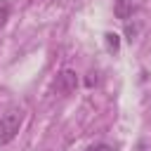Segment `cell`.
<instances>
[{"label":"cell","mask_w":151,"mask_h":151,"mask_svg":"<svg viewBox=\"0 0 151 151\" xmlns=\"http://www.w3.org/2000/svg\"><path fill=\"white\" fill-rule=\"evenodd\" d=\"M85 151H116L111 144H104V142H99V144H92V146H87Z\"/></svg>","instance_id":"5b68a950"},{"label":"cell","mask_w":151,"mask_h":151,"mask_svg":"<svg viewBox=\"0 0 151 151\" xmlns=\"http://www.w3.org/2000/svg\"><path fill=\"white\" fill-rule=\"evenodd\" d=\"M106 42H109V47H111L113 52L118 50V35H116V33H106Z\"/></svg>","instance_id":"8992f818"},{"label":"cell","mask_w":151,"mask_h":151,"mask_svg":"<svg viewBox=\"0 0 151 151\" xmlns=\"http://www.w3.org/2000/svg\"><path fill=\"white\" fill-rule=\"evenodd\" d=\"M76 87H78V73L71 71V68H64V71L57 76V80H54V92L61 94V97L71 94Z\"/></svg>","instance_id":"7a4b0ae2"},{"label":"cell","mask_w":151,"mask_h":151,"mask_svg":"<svg viewBox=\"0 0 151 151\" xmlns=\"http://www.w3.org/2000/svg\"><path fill=\"white\" fill-rule=\"evenodd\" d=\"M9 19V0H0V28L7 24Z\"/></svg>","instance_id":"277c9868"},{"label":"cell","mask_w":151,"mask_h":151,"mask_svg":"<svg viewBox=\"0 0 151 151\" xmlns=\"http://www.w3.org/2000/svg\"><path fill=\"white\" fill-rule=\"evenodd\" d=\"M113 12H116V17H118V19L127 21V17L132 14V0H116Z\"/></svg>","instance_id":"3957f363"},{"label":"cell","mask_w":151,"mask_h":151,"mask_svg":"<svg viewBox=\"0 0 151 151\" xmlns=\"http://www.w3.org/2000/svg\"><path fill=\"white\" fill-rule=\"evenodd\" d=\"M21 123H24L21 109H9V111H5V113L0 116V146L9 144V142L19 134Z\"/></svg>","instance_id":"6da1fadb"}]
</instances>
